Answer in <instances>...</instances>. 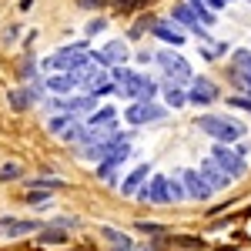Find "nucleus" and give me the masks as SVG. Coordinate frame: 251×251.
I'll list each match as a JSON object with an SVG mask.
<instances>
[{
	"label": "nucleus",
	"mask_w": 251,
	"mask_h": 251,
	"mask_svg": "<svg viewBox=\"0 0 251 251\" xmlns=\"http://www.w3.org/2000/svg\"><path fill=\"white\" fill-rule=\"evenodd\" d=\"M198 127L204 131V134H211L214 141H238V137L245 134V127L231 121V117H221V114H204L198 117Z\"/></svg>",
	"instance_id": "obj_1"
},
{
	"label": "nucleus",
	"mask_w": 251,
	"mask_h": 251,
	"mask_svg": "<svg viewBox=\"0 0 251 251\" xmlns=\"http://www.w3.org/2000/svg\"><path fill=\"white\" fill-rule=\"evenodd\" d=\"M157 64L168 71L174 77V84H184V80H191V67H188V60L181 57V54H174V50H164V54H157Z\"/></svg>",
	"instance_id": "obj_2"
},
{
	"label": "nucleus",
	"mask_w": 251,
	"mask_h": 251,
	"mask_svg": "<svg viewBox=\"0 0 251 251\" xmlns=\"http://www.w3.org/2000/svg\"><path fill=\"white\" fill-rule=\"evenodd\" d=\"M181 188H184V198H194V201H208L211 198V184L201 177V171H184L181 174Z\"/></svg>",
	"instance_id": "obj_3"
},
{
	"label": "nucleus",
	"mask_w": 251,
	"mask_h": 251,
	"mask_svg": "<svg viewBox=\"0 0 251 251\" xmlns=\"http://www.w3.org/2000/svg\"><path fill=\"white\" fill-rule=\"evenodd\" d=\"M214 164H218V168H221V171L228 174V177H241V174H245V161H241V157L234 154V151H228V148H225V144H218V148H214Z\"/></svg>",
	"instance_id": "obj_4"
},
{
	"label": "nucleus",
	"mask_w": 251,
	"mask_h": 251,
	"mask_svg": "<svg viewBox=\"0 0 251 251\" xmlns=\"http://www.w3.org/2000/svg\"><path fill=\"white\" fill-rule=\"evenodd\" d=\"M164 117V107H157L151 100H137L127 107V121L131 124H151V121H161Z\"/></svg>",
	"instance_id": "obj_5"
},
{
	"label": "nucleus",
	"mask_w": 251,
	"mask_h": 251,
	"mask_svg": "<svg viewBox=\"0 0 251 251\" xmlns=\"http://www.w3.org/2000/svg\"><path fill=\"white\" fill-rule=\"evenodd\" d=\"M137 198H144V201H151V204H168V201H171V194H168V177H164V174L151 177V184L137 194Z\"/></svg>",
	"instance_id": "obj_6"
},
{
	"label": "nucleus",
	"mask_w": 251,
	"mask_h": 251,
	"mask_svg": "<svg viewBox=\"0 0 251 251\" xmlns=\"http://www.w3.org/2000/svg\"><path fill=\"white\" fill-rule=\"evenodd\" d=\"M188 100H194V104H214L218 100V84L208 77H198L191 87V94H188Z\"/></svg>",
	"instance_id": "obj_7"
},
{
	"label": "nucleus",
	"mask_w": 251,
	"mask_h": 251,
	"mask_svg": "<svg viewBox=\"0 0 251 251\" xmlns=\"http://www.w3.org/2000/svg\"><path fill=\"white\" fill-rule=\"evenodd\" d=\"M91 60H100V64H121V60H127V47H124L121 40H111L100 54H91Z\"/></svg>",
	"instance_id": "obj_8"
},
{
	"label": "nucleus",
	"mask_w": 251,
	"mask_h": 251,
	"mask_svg": "<svg viewBox=\"0 0 251 251\" xmlns=\"http://www.w3.org/2000/svg\"><path fill=\"white\" fill-rule=\"evenodd\" d=\"M201 177H204V181H208L211 188H228V184H231V177L221 171V168H218L214 161H204V164H201Z\"/></svg>",
	"instance_id": "obj_9"
},
{
	"label": "nucleus",
	"mask_w": 251,
	"mask_h": 251,
	"mask_svg": "<svg viewBox=\"0 0 251 251\" xmlns=\"http://www.w3.org/2000/svg\"><path fill=\"white\" fill-rule=\"evenodd\" d=\"M174 20H181L188 30H194L198 37H204V27H201V20L191 14V7H188V3H177V7H174Z\"/></svg>",
	"instance_id": "obj_10"
},
{
	"label": "nucleus",
	"mask_w": 251,
	"mask_h": 251,
	"mask_svg": "<svg viewBox=\"0 0 251 251\" xmlns=\"http://www.w3.org/2000/svg\"><path fill=\"white\" fill-rule=\"evenodd\" d=\"M0 231L7 234V238H20V234L37 231V221H14V218H7V221L0 225Z\"/></svg>",
	"instance_id": "obj_11"
},
{
	"label": "nucleus",
	"mask_w": 251,
	"mask_h": 251,
	"mask_svg": "<svg viewBox=\"0 0 251 251\" xmlns=\"http://www.w3.org/2000/svg\"><path fill=\"white\" fill-rule=\"evenodd\" d=\"M100 238H107V241L114 245V251H134L131 238H127L124 231H117V228H107V225H104V228H100Z\"/></svg>",
	"instance_id": "obj_12"
},
{
	"label": "nucleus",
	"mask_w": 251,
	"mask_h": 251,
	"mask_svg": "<svg viewBox=\"0 0 251 251\" xmlns=\"http://www.w3.org/2000/svg\"><path fill=\"white\" fill-rule=\"evenodd\" d=\"M151 30H154V34H157L161 40L174 44V47H177V44H184V34H181V30H174L168 20H157V24H151Z\"/></svg>",
	"instance_id": "obj_13"
},
{
	"label": "nucleus",
	"mask_w": 251,
	"mask_h": 251,
	"mask_svg": "<svg viewBox=\"0 0 251 251\" xmlns=\"http://www.w3.org/2000/svg\"><path fill=\"white\" fill-rule=\"evenodd\" d=\"M47 84H50V91H57V94H67V91H74V87L80 84V77L67 71V74H57V77H50Z\"/></svg>",
	"instance_id": "obj_14"
},
{
	"label": "nucleus",
	"mask_w": 251,
	"mask_h": 251,
	"mask_svg": "<svg viewBox=\"0 0 251 251\" xmlns=\"http://www.w3.org/2000/svg\"><path fill=\"white\" fill-rule=\"evenodd\" d=\"M148 177V164H141V168H134V171L127 174V181L121 184V194H134L137 188H141V181Z\"/></svg>",
	"instance_id": "obj_15"
},
{
	"label": "nucleus",
	"mask_w": 251,
	"mask_h": 251,
	"mask_svg": "<svg viewBox=\"0 0 251 251\" xmlns=\"http://www.w3.org/2000/svg\"><path fill=\"white\" fill-rule=\"evenodd\" d=\"M30 104H34V94H30L27 87H14V91H10V107H14V111H27Z\"/></svg>",
	"instance_id": "obj_16"
},
{
	"label": "nucleus",
	"mask_w": 251,
	"mask_h": 251,
	"mask_svg": "<svg viewBox=\"0 0 251 251\" xmlns=\"http://www.w3.org/2000/svg\"><path fill=\"white\" fill-rule=\"evenodd\" d=\"M188 7H191V14L201 20L204 27H211V24H214V14L208 10V3H204V0H188Z\"/></svg>",
	"instance_id": "obj_17"
},
{
	"label": "nucleus",
	"mask_w": 251,
	"mask_h": 251,
	"mask_svg": "<svg viewBox=\"0 0 251 251\" xmlns=\"http://www.w3.org/2000/svg\"><path fill=\"white\" fill-rule=\"evenodd\" d=\"M164 97H168V104H171V107H181V104L188 100V94H184L177 84H168V87H164Z\"/></svg>",
	"instance_id": "obj_18"
},
{
	"label": "nucleus",
	"mask_w": 251,
	"mask_h": 251,
	"mask_svg": "<svg viewBox=\"0 0 251 251\" xmlns=\"http://www.w3.org/2000/svg\"><path fill=\"white\" fill-rule=\"evenodd\" d=\"M114 121V107H100L94 117H91V127H104V124H111Z\"/></svg>",
	"instance_id": "obj_19"
},
{
	"label": "nucleus",
	"mask_w": 251,
	"mask_h": 251,
	"mask_svg": "<svg viewBox=\"0 0 251 251\" xmlns=\"http://www.w3.org/2000/svg\"><path fill=\"white\" fill-rule=\"evenodd\" d=\"M168 194H171V201H181V198H184V188H181V177H168Z\"/></svg>",
	"instance_id": "obj_20"
},
{
	"label": "nucleus",
	"mask_w": 251,
	"mask_h": 251,
	"mask_svg": "<svg viewBox=\"0 0 251 251\" xmlns=\"http://www.w3.org/2000/svg\"><path fill=\"white\" fill-rule=\"evenodd\" d=\"M234 67H238V71H248L251 67V50H238V54H234Z\"/></svg>",
	"instance_id": "obj_21"
},
{
	"label": "nucleus",
	"mask_w": 251,
	"mask_h": 251,
	"mask_svg": "<svg viewBox=\"0 0 251 251\" xmlns=\"http://www.w3.org/2000/svg\"><path fill=\"white\" fill-rule=\"evenodd\" d=\"M40 241H47V245H60V241H67V234H64V231H40Z\"/></svg>",
	"instance_id": "obj_22"
},
{
	"label": "nucleus",
	"mask_w": 251,
	"mask_h": 251,
	"mask_svg": "<svg viewBox=\"0 0 251 251\" xmlns=\"http://www.w3.org/2000/svg\"><path fill=\"white\" fill-rule=\"evenodd\" d=\"M14 177H20V168H17V164H3V171H0V181H14Z\"/></svg>",
	"instance_id": "obj_23"
},
{
	"label": "nucleus",
	"mask_w": 251,
	"mask_h": 251,
	"mask_svg": "<svg viewBox=\"0 0 251 251\" xmlns=\"http://www.w3.org/2000/svg\"><path fill=\"white\" fill-rule=\"evenodd\" d=\"M228 104L231 107H241V111H251V97H231Z\"/></svg>",
	"instance_id": "obj_24"
},
{
	"label": "nucleus",
	"mask_w": 251,
	"mask_h": 251,
	"mask_svg": "<svg viewBox=\"0 0 251 251\" xmlns=\"http://www.w3.org/2000/svg\"><path fill=\"white\" fill-rule=\"evenodd\" d=\"M117 3V10H134L137 3H148V0H114Z\"/></svg>",
	"instance_id": "obj_25"
},
{
	"label": "nucleus",
	"mask_w": 251,
	"mask_h": 251,
	"mask_svg": "<svg viewBox=\"0 0 251 251\" xmlns=\"http://www.w3.org/2000/svg\"><path fill=\"white\" fill-rule=\"evenodd\" d=\"M67 124H71V114L67 117H54V121H50V131H64Z\"/></svg>",
	"instance_id": "obj_26"
},
{
	"label": "nucleus",
	"mask_w": 251,
	"mask_h": 251,
	"mask_svg": "<svg viewBox=\"0 0 251 251\" xmlns=\"http://www.w3.org/2000/svg\"><path fill=\"white\" fill-rule=\"evenodd\" d=\"M137 228L144 234H161V228H157V225H148V221H137Z\"/></svg>",
	"instance_id": "obj_27"
},
{
	"label": "nucleus",
	"mask_w": 251,
	"mask_h": 251,
	"mask_svg": "<svg viewBox=\"0 0 251 251\" xmlns=\"http://www.w3.org/2000/svg\"><path fill=\"white\" fill-rule=\"evenodd\" d=\"M104 27H107V24H104V20H91V27H87V34H100V30H104Z\"/></svg>",
	"instance_id": "obj_28"
},
{
	"label": "nucleus",
	"mask_w": 251,
	"mask_h": 251,
	"mask_svg": "<svg viewBox=\"0 0 251 251\" xmlns=\"http://www.w3.org/2000/svg\"><path fill=\"white\" fill-rule=\"evenodd\" d=\"M30 188H60V181H34Z\"/></svg>",
	"instance_id": "obj_29"
},
{
	"label": "nucleus",
	"mask_w": 251,
	"mask_h": 251,
	"mask_svg": "<svg viewBox=\"0 0 251 251\" xmlns=\"http://www.w3.org/2000/svg\"><path fill=\"white\" fill-rule=\"evenodd\" d=\"M77 7H84V10H94V7H100V0H77Z\"/></svg>",
	"instance_id": "obj_30"
},
{
	"label": "nucleus",
	"mask_w": 251,
	"mask_h": 251,
	"mask_svg": "<svg viewBox=\"0 0 251 251\" xmlns=\"http://www.w3.org/2000/svg\"><path fill=\"white\" fill-rule=\"evenodd\" d=\"M204 3H208L211 10H221V7H225V0H204Z\"/></svg>",
	"instance_id": "obj_31"
},
{
	"label": "nucleus",
	"mask_w": 251,
	"mask_h": 251,
	"mask_svg": "<svg viewBox=\"0 0 251 251\" xmlns=\"http://www.w3.org/2000/svg\"><path fill=\"white\" fill-rule=\"evenodd\" d=\"M30 3H34V0H20V10H30Z\"/></svg>",
	"instance_id": "obj_32"
},
{
	"label": "nucleus",
	"mask_w": 251,
	"mask_h": 251,
	"mask_svg": "<svg viewBox=\"0 0 251 251\" xmlns=\"http://www.w3.org/2000/svg\"><path fill=\"white\" fill-rule=\"evenodd\" d=\"M245 84H248V87H251V67H248V71H245Z\"/></svg>",
	"instance_id": "obj_33"
},
{
	"label": "nucleus",
	"mask_w": 251,
	"mask_h": 251,
	"mask_svg": "<svg viewBox=\"0 0 251 251\" xmlns=\"http://www.w3.org/2000/svg\"><path fill=\"white\" fill-rule=\"evenodd\" d=\"M225 3H228V0H225Z\"/></svg>",
	"instance_id": "obj_34"
}]
</instances>
